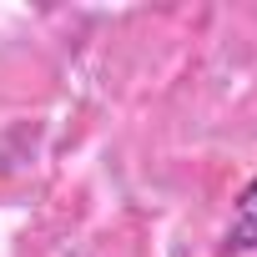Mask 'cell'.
<instances>
[{
	"label": "cell",
	"mask_w": 257,
	"mask_h": 257,
	"mask_svg": "<svg viewBox=\"0 0 257 257\" xmlns=\"http://www.w3.org/2000/svg\"><path fill=\"white\" fill-rule=\"evenodd\" d=\"M227 247H232V252H252V247H257V177L242 187V197H237V207H232Z\"/></svg>",
	"instance_id": "obj_1"
}]
</instances>
